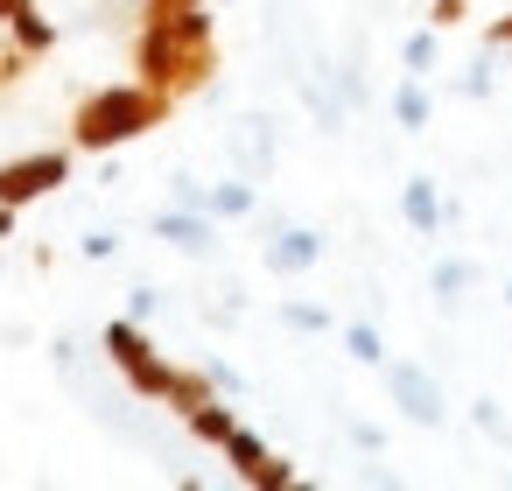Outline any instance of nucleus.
Listing matches in <instances>:
<instances>
[{
	"label": "nucleus",
	"mask_w": 512,
	"mask_h": 491,
	"mask_svg": "<svg viewBox=\"0 0 512 491\" xmlns=\"http://www.w3.org/2000/svg\"><path fill=\"white\" fill-rule=\"evenodd\" d=\"M155 309H162V288H127V316L134 323H155Z\"/></svg>",
	"instance_id": "5701e85b"
},
{
	"label": "nucleus",
	"mask_w": 512,
	"mask_h": 491,
	"mask_svg": "<svg viewBox=\"0 0 512 491\" xmlns=\"http://www.w3.org/2000/svg\"><path fill=\"white\" fill-rule=\"evenodd\" d=\"M379 372H386V400H393L414 428H442V421H449V393H442V379H435L421 358H386Z\"/></svg>",
	"instance_id": "20e7f679"
},
{
	"label": "nucleus",
	"mask_w": 512,
	"mask_h": 491,
	"mask_svg": "<svg viewBox=\"0 0 512 491\" xmlns=\"http://www.w3.org/2000/svg\"><path fill=\"white\" fill-rule=\"evenodd\" d=\"M134 71L148 85H162L169 99H190L211 85L218 71V29L211 8H148L141 36H134Z\"/></svg>",
	"instance_id": "f257e3e1"
},
{
	"label": "nucleus",
	"mask_w": 512,
	"mask_h": 491,
	"mask_svg": "<svg viewBox=\"0 0 512 491\" xmlns=\"http://www.w3.org/2000/svg\"><path fill=\"white\" fill-rule=\"evenodd\" d=\"M351 442H358V449H386V435H379L372 421H351Z\"/></svg>",
	"instance_id": "bb28decb"
},
{
	"label": "nucleus",
	"mask_w": 512,
	"mask_h": 491,
	"mask_svg": "<svg viewBox=\"0 0 512 491\" xmlns=\"http://www.w3.org/2000/svg\"><path fill=\"white\" fill-rule=\"evenodd\" d=\"M29 8H36V0H0V29H15V22H22Z\"/></svg>",
	"instance_id": "c85d7f7f"
},
{
	"label": "nucleus",
	"mask_w": 512,
	"mask_h": 491,
	"mask_svg": "<svg viewBox=\"0 0 512 491\" xmlns=\"http://www.w3.org/2000/svg\"><path fill=\"white\" fill-rule=\"evenodd\" d=\"M442 218H449V211H442V190H435L428 176H407V183H400V225H407L414 239H435Z\"/></svg>",
	"instance_id": "1a4fd4ad"
},
{
	"label": "nucleus",
	"mask_w": 512,
	"mask_h": 491,
	"mask_svg": "<svg viewBox=\"0 0 512 491\" xmlns=\"http://www.w3.org/2000/svg\"><path fill=\"white\" fill-rule=\"evenodd\" d=\"M456 92H463V99H491V71H484V64H470V71H463V85H456Z\"/></svg>",
	"instance_id": "393cba45"
},
{
	"label": "nucleus",
	"mask_w": 512,
	"mask_h": 491,
	"mask_svg": "<svg viewBox=\"0 0 512 491\" xmlns=\"http://www.w3.org/2000/svg\"><path fill=\"white\" fill-rule=\"evenodd\" d=\"M470 421H477V435H491V442H512V428H505L498 400H470Z\"/></svg>",
	"instance_id": "412c9836"
},
{
	"label": "nucleus",
	"mask_w": 512,
	"mask_h": 491,
	"mask_svg": "<svg viewBox=\"0 0 512 491\" xmlns=\"http://www.w3.org/2000/svg\"><path fill=\"white\" fill-rule=\"evenodd\" d=\"M29 64H36V57H29V50H22L15 36H8V43H0V99H8V92L22 85V71H29Z\"/></svg>",
	"instance_id": "aec40b11"
},
{
	"label": "nucleus",
	"mask_w": 512,
	"mask_h": 491,
	"mask_svg": "<svg viewBox=\"0 0 512 491\" xmlns=\"http://www.w3.org/2000/svg\"><path fill=\"white\" fill-rule=\"evenodd\" d=\"M484 43H491V50H512V15H498V22L484 29Z\"/></svg>",
	"instance_id": "cd10ccee"
},
{
	"label": "nucleus",
	"mask_w": 512,
	"mask_h": 491,
	"mask_svg": "<svg viewBox=\"0 0 512 491\" xmlns=\"http://www.w3.org/2000/svg\"><path fill=\"white\" fill-rule=\"evenodd\" d=\"M428 288H435V302L442 309H456L470 288H477V260H463V253H449V260H435V274H428Z\"/></svg>",
	"instance_id": "4468645a"
},
{
	"label": "nucleus",
	"mask_w": 512,
	"mask_h": 491,
	"mask_svg": "<svg viewBox=\"0 0 512 491\" xmlns=\"http://www.w3.org/2000/svg\"><path fill=\"white\" fill-rule=\"evenodd\" d=\"M211 379H218V393H239V386H246V379H239L232 365H218V358H211Z\"/></svg>",
	"instance_id": "c756f323"
},
{
	"label": "nucleus",
	"mask_w": 512,
	"mask_h": 491,
	"mask_svg": "<svg viewBox=\"0 0 512 491\" xmlns=\"http://www.w3.org/2000/svg\"><path fill=\"white\" fill-rule=\"evenodd\" d=\"M204 211L225 225V218H253L260 211V190H253V176H232V183H204Z\"/></svg>",
	"instance_id": "9b49d317"
},
{
	"label": "nucleus",
	"mask_w": 512,
	"mask_h": 491,
	"mask_svg": "<svg viewBox=\"0 0 512 491\" xmlns=\"http://www.w3.org/2000/svg\"><path fill=\"white\" fill-rule=\"evenodd\" d=\"M0 239H15V204H0Z\"/></svg>",
	"instance_id": "7c9ffc66"
},
{
	"label": "nucleus",
	"mask_w": 512,
	"mask_h": 491,
	"mask_svg": "<svg viewBox=\"0 0 512 491\" xmlns=\"http://www.w3.org/2000/svg\"><path fill=\"white\" fill-rule=\"evenodd\" d=\"M400 64H407L414 78H428V71H435V29H414V36L400 43Z\"/></svg>",
	"instance_id": "6ab92c4d"
},
{
	"label": "nucleus",
	"mask_w": 512,
	"mask_h": 491,
	"mask_svg": "<svg viewBox=\"0 0 512 491\" xmlns=\"http://www.w3.org/2000/svg\"><path fill=\"white\" fill-rule=\"evenodd\" d=\"M344 351L358 358V365H386V337H379V323H344Z\"/></svg>",
	"instance_id": "a211bd4d"
},
{
	"label": "nucleus",
	"mask_w": 512,
	"mask_h": 491,
	"mask_svg": "<svg viewBox=\"0 0 512 491\" xmlns=\"http://www.w3.org/2000/svg\"><path fill=\"white\" fill-rule=\"evenodd\" d=\"M232 155H239V169H246V176H267V169H274V127H267V120H239Z\"/></svg>",
	"instance_id": "ddd939ff"
},
{
	"label": "nucleus",
	"mask_w": 512,
	"mask_h": 491,
	"mask_svg": "<svg viewBox=\"0 0 512 491\" xmlns=\"http://www.w3.org/2000/svg\"><path fill=\"white\" fill-rule=\"evenodd\" d=\"M99 344H106V358L120 365V379H127V386H134L141 400H162V393H169V379H176V365H169V358L155 351V337H148V323H134V316H113Z\"/></svg>",
	"instance_id": "7ed1b4c3"
},
{
	"label": "nucleus",
	"mask_w": 512,
	"mask_h": 491,
	"mask_svg": "<svg viewBox=\"0 0 512 491\" xmlns=\"http://www.w3.org/2000/svg\"><path fill=\"white\" fill-rule=\"evenodd\" d=\"M470 15V0H428V29H456Z\"/></svg>",
	"instance_id": "b1692460"
},
{
	"label": "nucleus",
	"mask_w": 512,
	"mask_h": 491,
	"mask_svg": "<svg viewBox=\"0 0 512 491\" xmlns=\"http://www.w3.org/2000/svg\"><path fill=\"white\" fill-rule=\"evenodd\" d=\"M225 463H232V477L253 484V491H288V484H295V463L274 456L253 428H232V435H225Z\"/></svg>",
	"instance_id": "0eeeda50"
},
{
	"label": "nucleus",
	"mask_w": 512,
	"mask_h": 491,
	"mask_svg": "<svg viewBox=\"0 0 512 491\" xmlns=\"http://www.w3.org/2000/svg\"><path fill=\"white\" fill-rule=\"evenodd\" d=\"M71 183V155L64 148H36V155H15V162H0V204H36L50 190Z\"/></svg>",
	"instance_id": "39448f33"
},
{
	"label": "nucleus",
	"mask_w": 512,
	"mask_h": 491,
	"mask_svg": "<svg viewBox=\"0 0 512 491\" xmlns=\"http://www.w3.org/2000/svg\"><path fill=\"white\" fill-rule=\"evenodd\" d=\"M281 323H288V330H302V337H323V330H337V316H330L323 302H295V295L281 302Z\"/></svg>",
	"instance_id": "f3484780"
},
{
	"label": "nucleus",
	"mask_w": 512,
	"mask_h": 491,
	"mask_svg": "<svg viewBox=\"0 0 512 491\" xmlns=\"http://www.w3.org/2000/svg\"><path fill=\"white\" fill-rule=\"evenodd\" d=\"M505 309H512V281H505Z\"/></svg>",
	"instance_id": "473e14b6"
},
{
	"label": "nucleus",
	"mask_w": 512,
	"mask_h": 491,
	"mask_svg": "<svg viewBox=\"0 0 512 491\" xmlns=\"http://www.w3.org/2000/svg\"><path fill=\"white\" fill-rule=\"evenodd\" d=\"M8 36H15L29 57H50V50H57V29H50V15H43V8H29V15H22Z\"/></svg>",
	"instance_id": "dca6fc26"
},
{
	"label": "nucleus",
	"mask_w": 512,
	"mask_h": 491,
	"mask_svg": "<svg viewBox=\"0 0 512 491\" xmlns=\"http://www.w3.org/2000/svg\"><path fill=\"white\" fill-rule=\"evenodd\" d=\"M183 428H190V435H197V442H211V449H225V435H232V428H239V414H232V407H225V400H204V407H197V414H183Z\"/></svg>",
	"instance_id": "2eb2a0df"
},
{
	"label": "nucleus",
	"mask_w": 512,
	"mask_h": 491,
	"mask_svg": "<svg viewBox=\"0 0 512 491\" xmlns=\"http://www.w3.org/2000/svg\"><path fill=\"white\" fill-rule=\"evenodd\" d=\"M148 8H204V0H148Z\"/></svg>",
	"instance_id": "2f4dec72"
},
{
	"label": "nucleus",
	"mask_w": 512,
	"mask_h": 491,
	"mask_svg": "<svg viewBox=\"0 0 512 491\" xmlns=\"http://www.w3.org/2000/svg\"><path fill=\"white\" fill-rule=\"evenodd\" d=\"M169 113H176V99H169L162 85H148V78H134V85H99V92H85V99L71 106V148H78V155H113V148H127V141L169 127Z\"/></svg>",
	"instance_id": "f03ea898"
},
{
	"label": "nucleus",
	"mask_w": 512,
	"mask_h": 491,
	"mask_svg": "<svg viewBox=\"0 0 512 491\" xmlns=\"http://www.w3.org/2000/svg\"><path fill=\"white\" fill-rule=\"evenodd\" d=\"M204 400H218V379H211V365H176V379H169L162 407H176V414H197Z\"/></svg>",
	"instance_id": "f8f14e48"
},
{
	"label": "nucleus",
	"mask_w": 512,
	"mask_h": 491,
	"mask_svg": "<svg viewBox=\"0 0 512 491\" xmlns=\"http://www.w3.org/2000/svg\"><path fill=\"white\" fill-rule=\"evenodd\" d=\"M386 113H393V127H400V134H421V127L435 120V92H428V78H414V71H407V78L393 85Z\"/></svg>",
	"instance_id": "9d476101"
},
{
	"label": "nucleus",
	"mask_w": 512,
	"mask_h": 491,
	"mask_svg": "<svg viewBox=\"0 0 512 491\" xmlns=\"http://www.w3.org/2000/svg\"><path fill=\"white\" fill-rule=\"evenodd\" d=\"M176 204H197V211H204V183H197V176H176Z\"/></svg>",
	"instance_id": "a878e982"
},
{
	"label": "nucleus",
	"mask_w": 512,
	"mask_h": 491,
	"mask_svg": "<svg viewBox=\"0 0 512 491\" xmlns=\"http://www.w3.org/2000/svg\"><path fill=\"white\" fill-rule=\"evenodd\" d=\"M78 253H85V260H113V253H120V232H106V225H99V232H85V239H78Z\"/></svg>",
	"instance_id": "4be33fe9"
},
{
	"label": "nucleus",
	"mask_w": 512,
	"mask_h": 491,
	"mask_svg": "<svg viewBox=\"0 0 512 491\" xmlns=\"http://www.w3.org/2000/svg\"><path fill=\"white\" fill-rule=\"evenodd\" d=\"M148 232H155L162 246L190 253V260L218 253V218H211V211H197V204H169V211H155V218H148Z\"/></svg>",
	"instance_id": "6e6552de"
},
{
	"label": "nucleus",
	"mask_w": 512,
	"mask_h": 491,
	"mask_svg": "<svg viewBox=\"0 0 512 491\" xmlns=\"http://www.w3.org/2000/svg\"><path fill=\"white\" fill-rule=\"evenodd\" d=\"M323 253H330V239H323L316 225H274V239L260 246V267H267L274 281H302V274L323 267Z\"/></svg>",
	"instance_id": "423d86ee"
}]
</instances>
